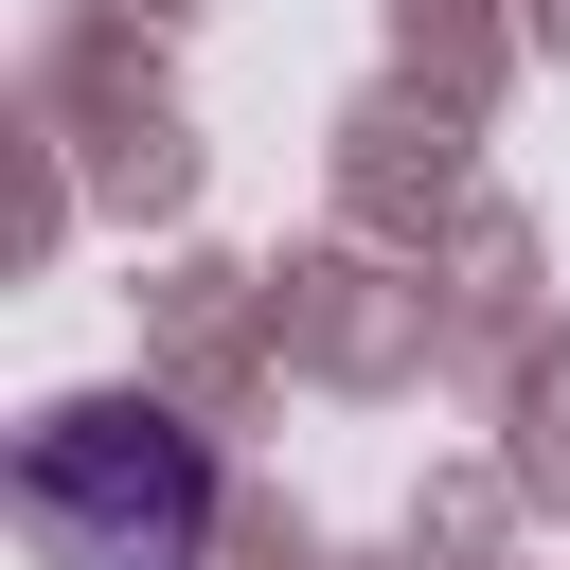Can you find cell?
<instances>
[{"label": "cell", "instance_id": "obj_1", "mask_svg": "<svg viewBox=\"0 0 570 570\" xmlns=\"http://www.w3.org/2000/svg\"><path fill=\"white\" fill-rule=\"evenodd\" d=\"M18 534H36L53 570H196L214 463H196V428L142 410V392L36 410V428H18Z\"/></svg>", "mask_w": 570, "mask_h": 570}]
</instances>
